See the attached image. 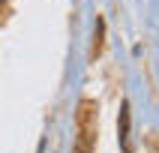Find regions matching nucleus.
<instances>
[{
  "label": "nucleus",
  "instance_id": "obj_1",
  "mask_svg": "<svg viewBox=\"0 0 159 153\" xmlns=\"http://www.w3.org/2000/svg\"><path fill=\"white\" fill-rule=\"evenodd\" d=\"M99 135V105L93 99H81L75 114V153H93Z\"/></svg>",
  "mask_w": 159,
  "mask_h": 153
},
{
  "label": "nucleus",
  "instance_id": "obj_2",
  "mask_svg": "<svg viewBox=\"0 0 159 153\" xmlns=\"http://www.w3.org/2000/svg\"><path fill=\"white\" fill-rule=\"evenodd\" d=\"M117 126H120V147L129 153V102H123V108H120V120H117Z\"/></svg>",
  "mask_w": 159,
  "mask_h": 153
},
{
  "label": "nucleus",
  "instance_id": "obj_3",
  "mask_svg": "<svg viewBox=\"0 0 159 153\" xmlns=\"http://www.w3.org/2000/svg\"><path fill=\"white\" fill-rule=\"evenodd\" d=\"M102 36H105V21L96 18V30H93V57L102 51Z\"/></svg>",
  "mask_w": 159,
  "mask_h": 153
},
{
  "label": "nucleus",
  "instance_id": "obj_4",
  "mask_svg": "<svg viewBox=\"0 0 159 153\" xmlns=\"http://www.w3.org/2000/svg\"><path fill=\"white\" fill-rule=\"evenodd\" d=\"M0 3H3V0H0Z\"/></svg>",
  "mask_w": 159,
  "mask_h": 153
}]
</instances>
